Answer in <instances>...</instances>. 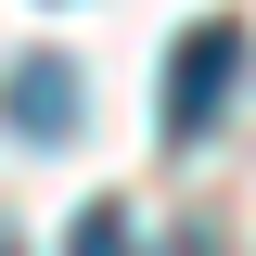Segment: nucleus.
Instances as JSON below:
<instances>
[{"label":"nucleus","mask_w":256,"mask_h":256,"mask_svg":"<svg viewBox=\"0 0 256 256\" xmlns=\"http://www.w3.org/2000/svg\"><path fill=\"white\" fill-rule=\"evenodd\" d=\"M0 128H13V141H64V128H77V64L26 52L13 77H0Z\"/></svg>","instance_id":"obj_2"},{"label":"nucleus","mask_w":256,"mask_h":256,"mask_svg":"<svg viewBox=\"0 0 256 256\" xmlns=\"http://www.w3.org/2000/svg\"><path fill=\"white\" fill-rule=\"evenodd\" d=\"M230 77H244V26L230 13H205V26L180 38V64H166V141H205L230 102Z\"/></svg>","instance_id":"obj_1"},{"label":"nucleus","mask_w":256,"mask_h":256,"mask_svg":"<svg viewBox=\"0 0 256 256\" xmlns=\"http://www.w3.org/2000/svg\"><path fill=\"white\" fill-rule=\"evenodd\" d=\"M64 256H141V230H128V205H90V218L64 230Z\"/></svg>","instance_id":"obj_3"}]
</instances>
